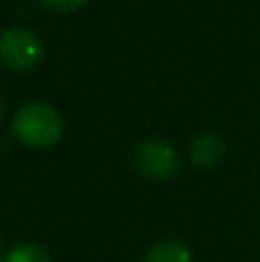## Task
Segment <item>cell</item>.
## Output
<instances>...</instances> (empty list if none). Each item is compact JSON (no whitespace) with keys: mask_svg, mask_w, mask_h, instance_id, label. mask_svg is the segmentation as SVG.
<instances>
[{"mask_svg":"<svg viewBox=\"0 0 260 262\" xmlns=\"http://www.w3.org/2000/svg\"><path fill=\"white\" fill-rule=\"evenodd\" d=\"M143 262H193V251L182 239H159L145 251Z\"/></svg>","mask_w":260,"mask_h":262,"instance_id":"5","label":"cell"},{"mask_svg":"<svg viewBox=\"0 0 260 262\" xmlns=\"http://www.w3.org/2000/svg\"><path fill=\"white\" fill-rule=\"evenodd\" d=\"M3 258H5L3 255V242H0V262H3Z\"/></svg>","mask_w":260,"mask_h":262,"instance_id":"9","label":"cell"},{"mask_svg":"<svg viewBox=\"0 0 260 262\" xmlns=\"http://www.w3.org/2000/svg\"><path fill=\"white\" fill-rule=\"evenodd\" d=\"M46 55L44 39L23 26L5 28L0 32V64L14 74H30Z\"/></svg>","mask_w":260,"mask_h":262,"instance_id":"2","label":"cell"},{"mask_svg":"<svg viewBox=\"0 0 260 262\" xmlns=\"http://www.w3.org/2000/svg\"><path fill=\"white\" fill-rule=\"evenodd\" d=\"M3 262H53L51 251L37 242H21L5 253Z\"/></svg>","mask_w":260,"mask_h":262,"instance_id":"6","label":"cell"},{"mask_svg":"<svg viewBox=\"0 0 260 262\" xmlns=\"http://www.w3.org/2000/svg\"><path fill=\"white\" fill-rule=\"evenodd\" d=\"M12 134L30 149H51L64 136L62 113L49 101H26L12 115Z\"/></svg>","mask_w":260,"mask_h":262,"instance_id":"1","label":"cell"},{"mask_svg":"<svg viewBox=\"0 0 260 262\" xmlns=\"http://www.w3.org/2000/svg\"><path fill=\"white\" fill-rule=\"evenodd\" d=\"M226 159V140L214 131H203L189 143V161L201 170H212Z\"/></svg>","mask_w":260,"mask_h":262,"instance_id":"4","label":"cell"},{"mask_svg":"<svg viewBox=\"0 0 260 262\" xmlns=\"http://www.w3.org/2000/svg\"><path fill=\"white\" fill-rule=\"evenodd\" d=\"M3 118H5V101H3V97H0V122H3Z\"/></svg>","mask_w":260,"mask_h":262,"instance_id":"8","label":"cell"},{"mask_svg":"<svg viewBox=\"0 0 260 262\" xmlns=\"http://www.w3.org/2000/svg\"><path fill=\"white\" fill-rule=\"evenodd\" d=\"M134 166L138 175L150 182H168L182 168L180 149L166 138H145L134 149Z\"/></svg>","mask_w":260,"mask_h":262,"instance_id":"3","label":"cell"},{"mask_svg":"<svg viewBox=\"0 0 260 262\" xmlns=\"http://www.w3.org/2000/svg\"><path fill=\"white\" fill-rule=\"evenodd\" d=\"M49 12H55V14H74L78 9H83L90 0H39Z\"/></svg>","mask_w":260,"mask_h":262,"instance_id":"7","label":"cell"}]
</instances>
